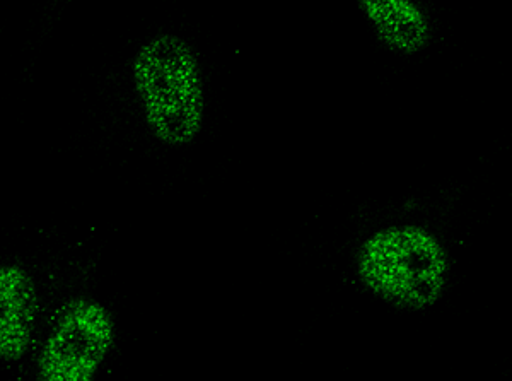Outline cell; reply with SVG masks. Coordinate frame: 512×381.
Here are the masks:
<instances>
[{
	"label": "cell",
	"mask_w": 512,
	"mask_h": 381,
	"mask_svg": "<svg viewBox=\"0 0 512 381\" xmlns=\"http://www.w3.org/2000/svg\"><path fill=\"white\" fill-rule=\"evenodd\" d=\"M40 298L35 279L21 265L0 264V361L26 356L35 334Z\"/></svg>",
	"instance_id": "obj_4"
},
{
	"label": "cell",
	"mask_w": 512,
	"mask_h": 381,
	"mask_svg": "<svg viewBox=\"0 0 512 381\" xmlns=\"http://www.w3.org/2000/svg\"><path fill=\"white\" fill-rule=\"evenodd\" d=\"M451 270L446 243L419 223L374 229L354 255L359 286L383 305L408 313L434 308L448 291Z\"/></svg>",
	"instance_id": "obj_1"
},
{
	"label": "cell",
	"mask_w": 512,
	"mask_h": 381,
	"mask_svg": "<svg viewBox=\"0 0 512 381\" xmlns=\"http://www.w3.org/2000/svg\"><path fill=\"white\" fill-rule=\"evenodd\" d=\"M115 339V320L105 305L82 296L70 299L41 349L38 380H93Z\"/></svg>",
	"instance_id": "obj_3"
},
{
	"label": "cell",
	"mask_w": 512,
	"mask_h": 381,
	"mask_svg": "<svg viewBox=\"0 0 512 381\" xmlns=\"http://www.w3.org/2000/svg\"><path fill=\"white\" fill-rule=\"evenodd\" d=\"M374 36L388 52L414 57L432 43V23L415 0H355Z\"/></svg>",
	"instance_id": "obj_5"
},
{
	"label": "cell",
	"mask_w": 512,
	"mask_h": 381,
	"mask_svg": "<svg viewBox=\"0 0 512 381\" xmlns=\"http://www.w3.org/2000/svg\"><path fill=\"white\" fill-rule=\"evenodd\" d=\"M132 79L151 134L164 146H190L205 122L204 72L192 43L152 36L135 53Z\"/></svg>",
	"instance_id": "obj_2"
}]
</instances>
